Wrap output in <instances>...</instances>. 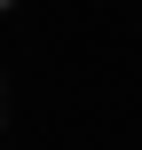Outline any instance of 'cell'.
Segmentation results:
<instances>
[{
    "mask_svg": "<svg viewBox=\"0 0 142 150\" xmlns=\"http://www.w3.org/2000/svg\"><path fill=\"white\" fill-rule=\"evenodd\" d=\"M0 8H8V0H0Z\"/></svg>",
    "mask_w": 142,
    "mask_h": 150,
    "instance_id": "obj_1",
    "label": "cell"
}]
</instances>
